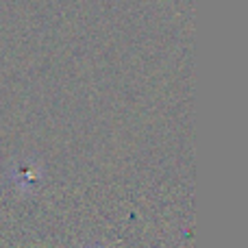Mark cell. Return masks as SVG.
I'll use <instances>...</instances> for the list:
<instances>
[{"mask_svg":"<svg viewBox=\"0 0 248 248\" xmlns=\"http://www.w3.org/2000/svg\"><path fill=\"white\" fill-rule=\"evenodd\" d=\"M96 248H98V246H96Z\"/></svg>","mask_w":248,"mask_h":248,"instance_id":"obj_1","label":"cell"}]
</instances>
